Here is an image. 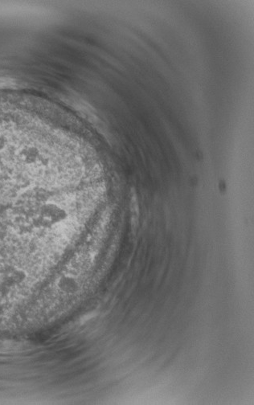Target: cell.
Here are the masks:
<instances>
[{
	"label": "cell",
	"mask_w": 254,
	"mask_h": 405,
	"mask_svg": "<svg viewBox=\"0 0 254 405\" xmlns=\"http://www.w3.org/2000/svg\"><path fill=\"white\" fill-rule=\"evenodd\" d=\"M68 217V213L61 206L54 202H46L41 204L36 213L37 228H49L62 223Z\"/></svg>",
	"instance_id": "1"
},
{
	"label": "cell",
	"mask_w": 254,
	"mask_h": 405,
	"mask_svg": "<svg viewBox=\"0 0 254 405\" xmlns=\"http://www.w3.org/2000/svg\"><path fill=\"white\" fill-rule=\"evenodd\" d=\"M130 221L133 231H135L138 228L139 223V204H138V196L134 189L130 192Z\"/></svg>",
	"instance_id": "2"
},
{
	"label": "cell",
	"mask_w": 254,
	"mask_h": 405,
	"mask_svg": "<svg viewBox=\"0 0 254 405\" xmlns=\"http://www.w3.org/2000/svg\"><path fill=\"white\" fill-rule=\"evenodd\" d=\"M57 286L60 289V291L63 293L72 294L76 292L78 289V284L76 280L70 276H63L57 282Z\"/></svg>",
	"instance_id": "3"
}]
</instances>
